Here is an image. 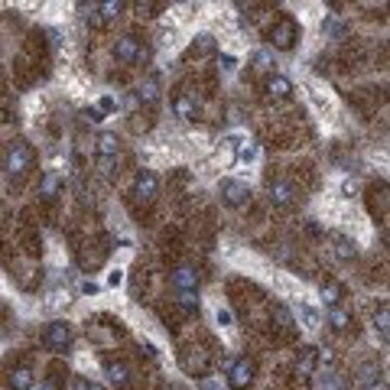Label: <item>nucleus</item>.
<instances>
[{
    "mask_svg": "<svg viewBox=\"0 0 390 390\" xmlns=\"http://www.w3.org/2000/svg\"><path fill=\"white\" fill-rule=\"evenodd\" d=\"M43 345H46L49 352H65L72 345V325L69 322H53L43 335Z\"/></svg>",
    "mask_w": 390,
    "mask_h": 390,
    "instance_id": "1",
    "label": "nucleus"
},
{
    "mask_svg": "<svg viewBox=\"0 0 390 390\" xmlns=\"http://www.w3.org/2000/svg\"><path fill=\"white\" fill-rule=\"evenodd\" d=\"M218 192H222L224 205H234V208H237V205H244V202L251 199V189H247L244 183H234V179H224L222 189H218Z\"/></svg>",
    "mask_w": 390,
    "mask_h": 390,
    "instance_id": "2",
    "label": "nucleus"
},
{
    "mask_svg": "<svg viewBox=\"0 0 390 390\" xmlns=\"http://www.w3.org/2000/svg\"><path fill=\"white\" fill-rule=\"evenodd\" d=\"M114 59L124 62V65H134V62L140 59V43L137 36H121L114 43Z\"/></svg>",
    "mask_w": 390,
    "mask_h": 390,
    "instance_id": "3",
    "label": "nucleus"
},
{
    "mask_svg": "<svg viewBox=\"0 0 390 390\" xmlns=\"http://www.w3.org/2000/svg\"><path fill=\"white\" fill-rule=\"evenodd\" d=\"M270 39H273L280 49H290L293 43H296V23H293L290 16H286V20H280V23L270 30Z\"/></svg>",
    "mask_w": 390,
    "mask_h": 390,
    "instance_id": "4",
    "label": "nucleus"
},
{
    "mask_svg": "<svg viewBox=\"0 0 390 390\" xmlns=\"http://www.w3.org/2000/svg\"><path fill=\"white\" fill-rule=\"evenodd\" d=\"M251 381H254V361L251 358H237V364L231 367V384H234L237 390H244Z\"/></svg>",
    "mask_w": 390,
    "mask_h": 390,
    "instance_id": "5",
    "label": "nucleus"
},
{
    "mask_svg": "<svg viewBox=\"0 0 390 390\" xmlns=\"http://www.w3.org/2000/svg\"><path fill=\"white\" fill-rule=\"evenodd\" d=\"M293 199H296V185L293 183H286V179L270 183V202H273V205H290Z\"/></svg>",
    "mask_w": 390,
    "mask_h": 390,
    "instance_id": "6",
    "label": "nucleus"
},
{
    "mask_svg": "<svg viewBox=\"0 0 390 390\" xmlns=\"http://www.w3.org/2000/svg\"><path fill=\"white\" fill-rule=\"evenodd\" d=\"M7 163H10V173H26V169H30V150H26V143L10 146Z\"/></svg>",
    "mask_w": 390,
    "mask_h": 390,
    "instance_id": "7",
    "label": "nucleus"
},
{
    "mask_svg": "<svg viewBox=\"0 0 390 390\" xmlns=\"http://www.w3.org/2000/svg\"><path fill=\"white\" fill-rule=\"evenodd\" d=\"M156 189H160V183H156V176L150 173V169H143L137 176V185H134V192H137L140 199H153L156 195Z\"/></svg>",
    "mask_w": 390,
    "mask_h": 390,
    "instance_id": "8",
    "label": "nucleus"
},
{
    "mask_svg": "<svg viewBox=\"0 0 390 390\" xmlns=\"http://www.w3.org/2000/svg\"><path fill=\"white\" fill-rule=\"evenodd\" d=\"M107 377H111V384H117L121 390L130 387V367L124 364V361H107Z\"/></svg>",
    "mask_w": 390,
    "mask_h": 390,
    "instance_id": "9",
    "label": "nucleus"
},
{
    "mask_svg": "<svg viewBox=\"0 0 390 390\" xmlns=\"http://www.w3.org/2000/svg\"><path fill=\"white\" fill-rule=\"evenodd\" d=\"M290 92H293V82H290V78H283V75H273L267 82V94H270V98H276V101L290 98Z\"/></svg>",
    "mask_w": 390,
    "mask_h": 390,
    "instance_id": "10",
    "label": "nucleus"
},
{
    "mask_svg": "<svg viewBox=\"0 0 390 390\" xmlns=\"http://www.w3.org/2000/svg\"><path fill=\"white\" fill-rule=\"evenodd\" d=\"M332 244H335V257H338V260H354V257H358V244H354L352 237L338 234Z\"/></svg>",
    "mask_w": 390,
    "mask_h": 390,
    "instance_id": "11",
    "label": "nucleus"
},
{
    "mask_svg": "<svg viewBox=\"0 0 390 390\" xmlns=\"http://www.w3.org/2000/svg\"><path fill=\"white\" fill-rule=\"evenodd\" d=\"M309 98H313V104H315V111H319V114H325V117L335 114V104H332V98H329V94H322L315 85H309Z\"/></svg>",
    "mask_w": 390,
    "mask_h": 390,
    "instance_id": "12",
    "label": "nucleus"
},
{
    "mask_svg": "<svg viewBox=\"0 0 390 390\" xmlns=\"http://www.w3.org/2000/svg\"><path fill=\"white\" fill-rule=\"evenodd\" d=\"M195 283H199V276H195L192 267H179L176 273H173V286H176V290H195Z\"/></svg>",
    "mask_w": 390,
    "mask_h": 390,
    "instance_id": "13",
    "label": "nucleus"
},
{
    "mask_svg": "<svg viewBox=\"0 0 390 390\" xmlns=\"http://www.w3.org/2000/svg\"><path fill=\"white\" fill-rule=\"evenodd\" d=\"M30 384H33L30 367H16L13 374H10V390H30Z\"/></svg>",
    "mask_w": 390,
    "mask_h": 390,
    "instance_id": "14",
    "label": "nucleus"
},
{
    "mask_svg": "<svg viewBox=\"0 0 390 390\" xmlns=\"http://www.w3.org/2000/svg\"><path fill=\"white\" fill-rule=\"evenodd\" d=\"M117 150H121V140H117L114 134H101V140H98V153H101V156H114Z\"/></svg>",
    "mask_w": 390,
    "mask_h": 390,
    "instance_id": "15",
    "label": "nucleus"
},
{
    "mask_svg": "<svg viewBox=\"0 0 390 390\" xmlns=\"http://www.w3.org/2000/svg\"><path fill=\"white\" fill-rule=\"evenodd\" d=\"M176 114L179 117H195V101H192L185 92L176 94Z\"/></svg>",
    "mask_w": 390,
    "mask_h": 390,
    "instance_id": "16",
    "label": "nucleus"
},
{
    "mask_svg": "<svg viewBox=\"0 0 390 390\" xmlns=\"http://www.w3.org/2000/svg\"><path fill=\"white\" fill-rule=\"evenodd\" d=\"M319 390H342L345 387V381H342V374H335V371H329V374H319Z\"/></svg>",
    "mask_w": 390,
    "mask_h": 390,
    "instance_id": "17",
    "label": "nucleus"
},
{
    "mask_svg": "<svg viewBox=\"0 0 390 390\" xmlns=\"http://www.w3.org/2000/svg\"><path fill=\"white\" fill-rule=\"evenodd\" d=\"M329 322H332V329H335V332H345V329H348V322H352V315H348V313H345V309H332V313H329Z\"/></svg>",
    "mask_w": 390,
    "mask_h": 390,
    "instance_id": "18",
    "label": "nucleus"
},
{
    "mask_svg": "<svg viewBox=\"0 0 390 390\" xmlns=\"http://www.w3.org/2000/svg\"><path fill=\"white\" fill-rule=\"evenodd\" d=\"M215 53V36H199V43H192L189 55H208Z\"/></svg>",
    "mask_w": 390,
    "mask_h": 390,
    "instance_id": "19",
    "label": "nucleus"
},
{
    "mask_svg": "<svg viewBox=\"0 0 390 390\" xmlns=\"http://www.w3.org/2000/svg\"><path fill=\"white\" fill-rule=\"evenodd\" d=\"M299 315L306 322V329H319V313H315L313 306H303V303H299Z\"/></svg>",
    "mask_w": 390,
    "mask_h": 390,
    "instance_id": "20",
    "label": "nucleus"
},
{
    "mask_svg": "<svg viewBox=\"0 0 390 390\" xmlns=\"http://www.w3.org/2000/svg\"><path fill=\"white\" fill-rule=\"evenodd\" d=\"M273 280H276V286H280V290H283V293H299V286L293 283L290 276H283V273H273Z\"/></svg>",
    "mask_w": 390,
    "mask_h": 390,
    "instance_id": "21",
    "label": "nucleus"
},
{
    "mask_svg": "<svg viewBox=\"0 0 390 390\" xmlns=\"http://www.w3.org/2000/svg\"><path fill=\"white\" fill-rule=\"evenodd\" d=\"M322 296H325V303H332V306H335V303H338V286L335 283H325V286H322Z\"/></svg>",
    "mask_w": 390,
    "mask_h": 390,
    "instance_id": "22",
    "label": "nucleus"
},
{
    "mask_svg": "<svg viewBox=\"0 0 390 390\" xmlns=\"http://www.w3.org/2000/svg\"><path fill=\"white\" fill-rule=\"evenodd\" d=\"M140 101H156V82H146L140 88Z\"/></svg>",
    "mask_w": 390,
    "mask_h": 390,
    "instance_id": "23",
    "label": "nucleus"
},
{
    "mask_svg": "<svg viewBox=\"0 0 390 390\" xmlns=\"http://www.w3.org/2000/svg\"><path fill=\"white\" fill-rule=\"evenodd\" d=\"M237 156H241V160H244V163L257 160V146H241V150H237Z\"/></svg>",
    "mask_w": 390,
    "mask_h": 390,
    "instance_id": "24",
    "label": "nucleus"
},
{
    "mask_svg": "<svg viewBox=\"0 0 390 390\" xmlns=\"http://www.w3.org/2000/svg\"><path fill=\"white\" fill-rule=\"evenodd\" d=\"M218 325L231 329V313H228V309H222V306H218Z\"/></svg>",
    "mask_w": 390,
    "mask_h": 390,
    "instance_id": "25",
    "label": "nucleus"
},
{
    "mask_svg": "<svg viewBox=\"0 0 390 390\" xmlns=\"http://www.w3.org/2000/svg\"><path fill=\"white\" fill-rule=\"evenodd\" d=\"M101 10H104V16H107V20H111V16H117V13H121V4H104V7H101Z\"/></svg>",
    "mask_w": 390,
    "mask_h": 390,
    "instance_id": "26",
    "label": "nucleus"
},
{
    "mask_svg": "<svg viewBox=\"0 0 390 390\" xmlns=\"http://www.w3.org/2000/svg\"><path fill=\"white\" fill-rule=\"evenodd\" d=\"M78 390H104V387H98V384H92V381H82L78 384Z\"/></svg>",
    "mask_w": 390,
    "mask_h": 390,
    "instance_id": "27",
    "label": "nucleus"
},
{
    "mask_svg": "<svg viewBox=\"0 0 390 390\" xmlns=\"http://www.w3.org/2000/svg\"><path fill=\"white\" fill-rule=\"evenodd\" d=\"M39 390H49V384H43V387H39Z\"/></svg>",
    "mask_w": 390,
    "mask_h": 390,
    "instance_id": "28",
    "label": "nucleus"
}]
</instances>
